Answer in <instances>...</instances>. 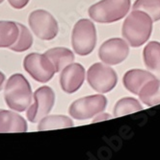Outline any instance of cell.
I'll use <instances>...</instances> for the list:
<instances>
[{
	"label": "cell",
	"mask_w": 160,
	"mask_h": 160,
	"mask_svg": "<svg viewBox=\"0 0 160 160\" xmlns=\"http://www.w3.org/2000/svg\"><path fill=\"white\" fill-rule=\"evenodd\" d=\"M87 81L94 90L99 93H107L117 84L118 76L111 67L97 62L87 72Z\"/></svg>",
	"instance_id": "cell-6"
},
{
	"label": "cell",
	"mask_w": 160,
	"mask_h": 160,
	"mask_svg": "<svg viewBox=\"0 0 160 160\" xmlns=\"http://www.w3.org/2000/svg\"><path fill=\"white\" fill-rule=\"evenodd\" d=\"M19 34L18 23L0 21V48H10L17 41Z\"/></svg>",
	"instance_id": "cell-17"
},
{
	"label": "cell",
	"mask_w": 160,
	"mask_h": 160,
	"mask_svg": "<svg viewBox=\"0 0 160 160\" xmlns=\"http://www.w3.org/2000/svg\"><path fill=\"white\" fill-rule=\"evenodd\" d=\"M25 71L39 82H49L56 73L55 67L45 54L31 53L23 61Z\"/></svg>",
	"instance_id": "cell-7"
},
{
	"label": "cell",
	"mask_w": 160,
	"mask_h": 160,
	"mask_svg": "<svg viewBox=\"0 0 160 160\" xmlns=\"http://www.w3.org/2000/svg\"><path fill=\"white\" fill-rule=\"evenodd\" d=\"M55 94L49 86H41L34 93V104L28 107L26 116L31 123H38L49 114L54 107Z\"/></svg>",
	"instance_id": "cell-9"
},
{
	"label": "cell",
	"mask_w": 160,
	"mask_h": 160,
	"mask_svg": "<svg viewBox=\"0 0 160 160\" xmlns=\"http://www.w3.org/2000/svg\"><path fill=\"white\" fill-rule=\"evenodd\" d=\"M74 127V122L70 118L65 115H50L46 116L40 120L38 125V130H48Z\"/></svg>",
	"instance_id": "cell-18"
},
{
	"label": "cell",
	"mask_w": 160,
	"mask_h": 160,
	"mask_svg": "<svg viewBox=\"0 0 160 160\" xmlns=\"http://www.w3.org/2000/svg\"><path fill=\"white\" fill-rule=\"evenodd\" d=\"M130 0H101L89 9L90 18L98 23H112L128 12Z\"/></svg>",
	"instance_id": "cell-3"
},
{
	"label": "cell",
	"mask_w": 160,
	"mask_h": 160,
	"mask_svg": "<svg viewBox=\"0 0 160 160\" xmlns=\"http://www.w3.org/2000/svg\"><path fill=\"white\" fill-rule=\"evenodd\" d=\"M4 99L12 110L22 112L28 108L32 101V89L23 75L14 74L8 79L4 89Z\"/></svg>",
	"instance_id": "cell-2"
},
{
	"label": "cell",
	"mask_w": 160,
	"mask_h": 160,
	"mask_svg": "<svg viewBox=\"0 0 160 160\" xmlns=\"http://www.w3.org/2000/svg\"><path fill=\"white\" fill-rule=\"evenodd\" d=\"M152 31V19L147 12L134 10L125 18L122 35L131 47H139L146 42Z\"/></svg>",
	"instance_id": "cell-1"
},
{
	"label": "cell",
	"mask_w": 160,
	"mask_h": 160,
	"mask_svg": "<svg viewBox=\"0 0 160 160\" xmlns=\"http://www.w3.org/2000/svg\"><path fill=\"white\" fill-rule=\"evenodd\" d=\"M133 10L147 12L152 21L160 19V0H136Z\"/></svg>",
	"instance_id": "cell-20"
},
{
	"label": "cell",
	"mask_w": 160,
	"mask_h": 160,
	"mask_svg": "<svg viewBox=\"0 0 160 160\" xmlns=\"http://www.w3.org/2000/svg\"><path fill=\"white\" fill-rule=\"evenodd\" d=\"M144 62L147 69L160 79V42L151 41L144 48Z\"/></svg>",
	"instance_id": "cell-14"
},
{
	"label": "cell",
	"mask_w": 160,
	"mask_h": 160,
	"mask_svg": "<svg viewBox=\"0 0 160 160\" xmlns=\"http://www.w3.org/2000/svg\"><path fill=\"white\" fill-rule=\"evenodd\" d=\"M3 1H4V0H0V4H1V3H2Z\"/></svg>",
	"instance_id": "cell-25"
},
{
	"label": "cell",
	"mask_w": 160,
	"mask_h": 160,
	"mask_svg": "<svg viewBox=\"0 0 160 160\" xmlns=\"http://www.w3.org/2000/svg\"><path fill=\"white\" fill-rule=\"evenodd\" d=\"M32 32L42 40H51L56 38L59 27L54 17L45 10H36L30 13L28 18Z\"/></svg>",
	"instance_id": "cell-8"
},
{
	"label": "cell",
	"mask_w": 160,
	"mask_h": 160,
	"mask_svg": "<svg viewBox=\"0 0 160 160\" xmlns=\"http://www.w3.org/2000/svg\"><path fill=\"white\" fill-rule=\"evenodd\" d=\"M27 123L19 114L0 109V133L5 132H25Z\"/></svg>",
	"instance_id": "cell-13"
},
{
	"label": "cell",
	"mask_w": 160,
	"mask_h": 160,
	"mask_svg": "<svg viewBox=\"0 0 160 160\" xmlns=\"http://www.w3.org/2000/svg\"><path fill=\"white\" fill-rule=\"evenodd\" d=\"M143 109L139 102L134 98H124L117 102L114 108V116L120 117L126 114H130Z\"/></svg>",
	"instance_id": "cell-19"
},
{
	"label": "cell",
	"mask_w": 160,
	"mask_h": 160,
	"mask_svg": "<svg viewBox=\"0 0 160 160\" xmlns=\"http://www.w3.org/2000/svg\"><path fill=\"white\" fill-rule=\"evenodd\" d=\"M45 55L53 63L56 73L62 71L66 66L72 63L74 61V54L69 49L65 47H56L47 50Z\"/></svg>",
	"instance_id": "cell-15"
},
{
	"label": "cell",
	"mask_w": 160,
	"mask_h": 160,
	"mask_svg": "<svg viewBox=\"0 0 160 160\" xmlns=\"http://www.w3.org/2000/svg\"><path fill=\"white\" fill-rule=\"evenodd\" d=\"M5 82V75L0 71V91H1L2 87H3V83Z\"/></svg>",
	"instance_id": "cell-24"
},
{
	"label": "cell",
	"mask_w": 160,
	"mask_h": 160,
	"mask_svg": "<svg viewBox=\"0 0 160 160\" xmlns=\"http://www.w3.org/2000/svg\"><path fill=\"white\" fill-rule=\"evenodd\" d=\"M85 80V68L80 63H70L60 74V85L64 92L71 94L76 92Z\"/></svg>",
	"instance_id": "cell-11"
},
{
	"label": "cell",
	"mask_w": 160,
	"mask_h": 160,
	"mask_svg": "<svg viewBox=\"0 0 160 160\" xmlns=\"http://www.w3.org/2000/svg\"><path fill=\"white\" fill-rule=\"evenodd\" d=\"M19 28V34L17 41L10 47L11 50L14 52H24L28 50L33 44V37L28 30V28L20 23H18Z\"/></svg>",
	"instance_id": "cell-21"
},
{
	"label": "cell",
	"mask_w": 160,
	"mask_h": 160,
	"mask_svg": "<svg viewBox=\"0 0 160 160\" xmlns=\"http://www.w3.org/2000/svg\"><path fill=\"white\" fill-rule=\"evenodd\" d=\"M145 105L153 107L160 104V81L153 79L145 84L138 93Z\"/></svg>",
	"instance_id": "cell-16"
},
{
	"label": "cell",
	"mask_w": 160,
	"mask_h": 160,
	"mask_svg": "<svg viewBox=\"0 0 160 160\" xmlns=\"http://www.w3.org/2000/svg\"><path fill=\"white\" fill-rule=\"evenodd\" d=\"M129 47L122 38H110L101 44L98 57L105 64L116 65L123 62L128 56Z\"/></svg>",
	"instance_id": "cell-10"
},
{
	"label": "cell",
	"mask_w": 160,
	"mask_h": 160,
	"mask_svg": "<svg viewBox=\"0 0 160 160\" xmlns=\"http://www.w3.org/2000/svg\"><path fill=\"white\" fill-rule=\"evenodd\" d=\"M71 44L79 56H87L93 52L97 44V31L91 20L80 19L75 23L71 34Z\"/></svg>",
	"instance_id": "cell-4"
},
{
	"label": "cell",
	"mask_w": 160,
	"mask_h": 160,
	"mask_svg": "<svg viewBox=\"0 0 160 160\" xmlns=\"http://www.w3.org/2000/svg\"><path fill=\"white\" fill-rule=\"evenodd\" d=\"M30 0H8V2L10 3V5L14 8V9H18V10H20V9H23Z\"/></svg>",
	"instance_id": "cell-22"
},
{
	"label": "cell",
	"mask_w": 160,
	"mask_h": 160,
	"mask_svg": "<svg viewBox=\"0 0 160 160\" xmlns=\"http://www.w3.org/2000/svg\"><path fill=\"white\" fill-rule=\"evenodd\" d=\"M107 99L105 96L97 94L80 98L72 103L69 108L71 118L76 120H87L101 113L106 108Z\"/></svg>",
	"instance_id": "cell-5"
},
{
	"label": "cell",
	"mask_w": 160,
	"mask_h": 160,
	"mask_svg": "<svg viewBox=\"0 0 160 160\" xmlns=\"http://www.w3.org/2000/svg\"><path fill=\"white\" fill-rule=\"evenodd\" d=\"M112 118V116L108 113H101L99 115H97L96 119L93 120V122H99V121H103V120H108V119H111Z\"/></svg>",
	"instance_id": "cell-23"
},
{
	"label": "cell",
	"mask_w": 160,
	"mask_h": 160,
	"mask_svg": "<svg viewBox=\"0 0 160 160\" xmlns=\"http://www.w3.org/2000/svg\"><path fill=\"white\" fill-rule=\"evenodd\" d=\"M156 79L151 72L142 69H132L127 71L124 76L123 82L125 88L133 94L138 95L142 87L148 82Z\"/></svg>",
	"instance_id": "cell-12"
}]
</instances>
